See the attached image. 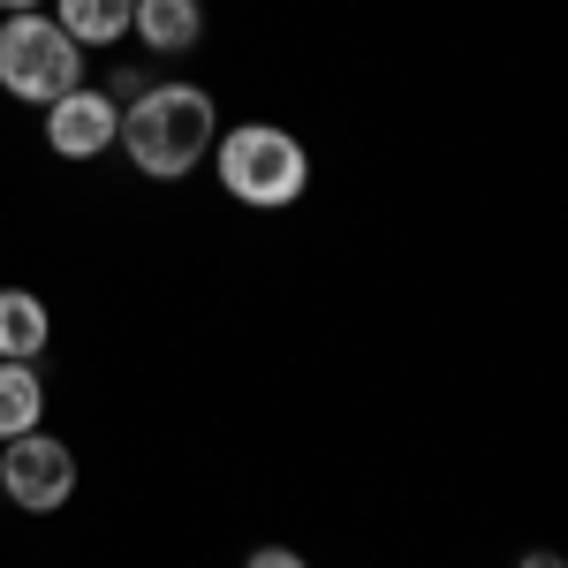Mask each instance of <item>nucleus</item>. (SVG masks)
Instances as JSON below:
<instances>
[{
    "instance_id": "nucleus-8",
    "label": "nucleus",
    "mask_w": 568,
    "mask_h": 568,
    "mask_svg": "<svg viewBox=\"0 0 568 568\" xmlns=\"http://www.w3.org/2000/svg\"><path fill=\"white\" fill-rule=\"evenodd\" d=\"M130 16H136V0H53V23L69 31V45H114V39H130Z\"/></svg>"
},
{
    "instance_id": "nucleus-11",
    "label": "nucleus",
    "mask_w": 568,
    "mask_h": 568,
    "mask_svg": "<svg viewBox=\"0 0 568 568\" xmlns=\"http://www.w3.org/2000/svg\"><path fill=\"white\" fill-rule=\"evenodd\" d=\"M516 568H568L554 546H530V554H516Z\"/></svg>"
},
{
    "instance_id": "nucleus-5",
    "label": "nucleus",
    "mask_w": 568,
    "mask_h": 568,
    "mask_svg": "<svg viewBox=\"0 0 568 568\" xmlns=\"http://www.w3.org/2000/svg\"><path fill=\"white\" fill-rule=\"evenodd\" d=\"M114 136H122V106L99 84H77L45 106V152L53 160H106Z\"/></svg>"
},
{
    "instance_id": "nucleus-1",
    "label": "nucleus",
    "mask_w": 568,
    "mask_h": 568,
    "mask_svg": "<svg viewBox=\"0 0 568 568\" xmlns=\"http://www.w3.org/2000/svg\"><path fill=\"white\" fill-rule=\"evenodd\" d=\"M213 136H220V106L205 84H144L122 106V152H130L136 175L152 182H182L213 160Z\"/></svg>"
},
{
    "instance_id": "nucleus-7",
    "label": "nucleus",
    "mask_w": 568,
    "mask_h": 568,
    "mask_svg": "<svg viewBox=\"0 0 568 568\" xmlns=\"http://www.w3.org/2000/svg\"><path fill=\"white\" fill-rule=\"evenodd\" d=\"M53 342V311L39 288H0V356L8 364H39Z\"/></svg>"
},
{
    "instance_id": "nucleus-6",
    "label": "nucleus",
    "mask_w": 568,
    "mask_h": 568,
    "mask_svg": "<svg viewBox=\"0 0 568 568\" xmlns=\"http://www.w3.org/2000/svg\"><path fill=\"white\" fill-rule=\"evenodd\" d=\"M130 31L152 53H197V39H205V0H136V16H130Z\"/></svg>"
},
{
    "instance_id": "nucleus-9",
    "label": "nucleus",
    "mask_w": 568,
    "mask_h": 568,
    "mask_svg": "<svg viewBox=\"0 0 568 568\" xmlns=\"http://www.w3.org/2000/svg\"><path fill=\"white\" fill-rule=\"evenodd\" d=\"M39 417H45V379H39V364H8V356H0V439L39 433Z\"/></svg>"
},
{
    "instance_id": "nucleus-10",
    "label": "nucleus",
    "mask_w": 568,
    "mask_h": 568,
    "mask_svg": "<svg viewBox=\"0 0 568 568\" xmlns=\"http://www.w3.org/2000/svg\"><path fill=\"white\" fill-rule=\"evenodd\" d=\"M243 568H311V561L296 554V546H258V554H251Z\"/></svg>"
},
{
    "instance_id": "nucleus-3",
    "label": "nucleus",
    "mask_w": 568,
    "mask_h": 568,
    "mask_svg": "<svg viewBox=\"0 0 568 568\" xmlns=\"http://www.w3.org/2000/svg\"><path fill=\"white\" fill-rule=\"evenodd\" d=\"M84 84V45H69V31L31 8V16H8L0 23V91L23 99V106H53L61 91Z\"/></svg>"
},
{
    "instance_id": "nucleus-2",
    "label": "nucleus",
    "mask_w": 568,
    "mask_h": 568,
    "mask_svg": "<svg viewBox=\"0 0 568 568\" xmlns=\"http://www.w3.org/2000/svg\"><path fill=\"white\" fill-rule=\"evenodd\" d=\"M213 144H220V190H227L235 205H251V213H288L311 190L304 136L281 130V122H235V130H220Z\"/></svg>"
},
{
    "instance_id": "nucleus-12",
    "label": "nucleus",
    "mask_w": 568,
    "mask_h": 568,
    "mask_svg": "<svg viewBox=\"0 0 568 568\" xmlns=\"http://www.w3.org/2000/svg\"><path fill=\"white\" fill-rule=\"evenodd\" d=\"M0 8H8V16H31V8H45V0H0Z\"/></svg>"
},
{
    "instance_id": "nucleus-4",
    "label": "nucleus",
    "mask_w": 568,
    "mask_h": 568,
    "mask_svg": "<svg viewBox=\"0 0 568 568\" xmlns=\"http://www.w3.org/2000/svg\"><path fill=\"white\" fill-rule=\"evenodd\" d=\"M0 493L23 508V516H53V508H69V493H77V455H69V439L39 433L23 439H0Z\"/></svg>"
}]
</instances>
